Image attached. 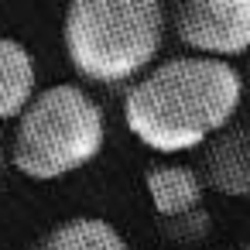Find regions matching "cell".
Here are the masks:
<instances>
[{"label":"cell","mask_w":250,"mask_h":250,"mask_svg":"<svg viewBox=\"0 0 250 250\" xmlns=\"http://www.w3.org/2000/svg\"><path fill=\"white\" fill-rule=\"evenodd\" d=\"M0 171H4V151H0Z\"/></svg>","instance_id":"11"},{"label":"cell","mask_w":250,"mask_h":250,"mask_svg":"<svg viewBox=\"0 0 250 250\" xmlns=\"http://www.w3.org/2000/svg\"><path fill=\"white\" fill-rule=\"evenodd\" d=\"M202 182L229 199H250V127H223L206 141Z\"/></svg>","instance_id":"5"},{"label":"cell","mask_w":250,"mask_h":250,"mask_svg":"<svg viewBox=\"0 0 250 250\" xmlns=\"http://www.w3.org/2000/svg\"><path fill=\"white\" fill-rule=\"evenodd\" d=\"M240 250H250V236H247V240H243V243H240Z\"/></svg>","instance_id":"10"},{"label":"cell","mask_w":250,"mask_h":250,"mask_svg":"<svg viewBox=\"0 0 250 250\" xmlns=\"http://www.w3.org/2000/svg\"><path fill=\"white\" fill-rule=\"evenodd\" d=\"M106 144V120L100 103L76 83L38 89L18 113L11 165L35 178L55 182L86 168Z\"/></svg>","instance_id":"3"},{"label":"cell","mask_w":250,"mask_h":250,"mask_svg":"<svg viewBox=\"0 0 250 250\" xmlns=\"http://www.w3.org/2000/svg\"><path fill=\"white\" fill-rule=\"evenodd\" d=\"M168 0H69L62 42L72 69L100 86L134 83L161 55Z\"/></svg>","instance_id":"2"},{"label":"cell","mask_w":250,"mask_h":250,"mask_svg":"<svg viewBox=\"0 0 250 250\" xmlns=\"http://www.w3.org/2000/svg\"><path fill=\"white\" fill-rule=\"evenodd\" d=\"M209 233H212V216L206 206H195V209H185L175 216H161V236L178 247H195V243L209 240Z\"/></svg>","instance_id":"9"},{"label":"cell","mask_w":250,"mask_h":250,"mask_svg":"<svg viewBox=\"0 0 250 250\" xmlns=\"http://www.w3.org/2000/svg\"><path fill=\"white\" fill-rule=\"evenodd\" d=\"M171 21L195 55L233 59L250 48V0H175Z\"/></svg>","instance_id":"4"},{"label":"cell","mask_w":250,"mask_h":250,"mask_svg":"<svg viewBox=\"0 0 250 250\" xmlns=\"http://www.w3.org/2000/svg\"><path fill=\"white\" fill-rule=\"evenodd\" d=\"M144 185H147V195H151L158 216H175V212L195 209V206H202V195H206L202 175L188 165H158L144 175Z\"/></svg>","instance_id":"7"},{"label":"cell","mask_w":250,"mask_h":250,"mask_svg":"<svg viewBox=\"0 0 250 250\" xmlns=\"http://www.w3.org/2000/svg\"><path fill=\"white\" fill-rule=\"evenodd\" d=\"M243 100V79L229 59L178 55L141 72L124 96L127 130L151 151L202 147L223 130Z\"/></svg>","instance_id":"1"},{"label":"cell","mask_w":250,"mask_h":250,"mask_svg":"<svg viewBox=\"0 0 250 250\" xmlns=\"http://www.w3.org/2000/svg\"><path fill=\"white\" fill-rule=\"evenodd\" d=\"M38 93V69L28 45L18 38H0V120H18V113Z\"/></svg>","instance_id":"6"},{"label":"cell","mask_w":250,"mask_h":250,"mask_svg":"<svg viewBox=\"0 0 250 250\" xmlns=\"http://www.w3.org/2000/svg\"><path fill=\"white\" fill-rule=\"evenodd\" d=\"M31 250H130L120 229L96 216H76L48 229Z\"/></svg>","instance_id":"8"},{"label":"cell","mask_w":250,"mask_h":250,"mask_svg":"<svg viewBox=\"0 0 250 250\" xmlns=\"http://www.w3.org/2000/svg\"><path fill=\"white\" fill-rule=\"evenodd\" d=\"M0 4H4V0H0Z\"/></svg>","instance_id":"12"}]
</instances>
